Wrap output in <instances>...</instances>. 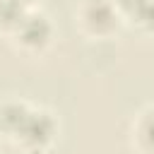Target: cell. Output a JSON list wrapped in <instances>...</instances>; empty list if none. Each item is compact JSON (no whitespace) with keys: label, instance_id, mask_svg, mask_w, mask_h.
<instances>
[{"label":"cell","instance_id":"1","mask_svg":"<svg viewBox=\"0 0 154 154\" xmlns=\"http://www.w3.org/2000/svg\"><path fill=\"white\" fill-rule=\"evenodd\" d=\"M55 132V120L46 113V111H29L24 125L19 128L17 137L26 144V147H34V149H41L51 142Z\"/></svg>","mask_w":154,"mask_h":154},{"label":"cell","instance_id":"2","mask_svg":"<svg viewBox=\"0 0 154 154\" xmlns=\"http://www.w3.org/2000/svg\"><path fill=\"white\" fill-rule=\"evenodd\" d=\"M82 22L94 34H108L118 22L113 0H87L82 5Z\"/></svg>","mask_w":154,"mask_h":154},{"label":"cell","instance_id":"3","mask_svg":"<svg viewBox=\"0 0 154 154\" xmlns=\"http://www.w3.org/2000/svg\"><path fill=\"white\" fill-rule=\"evenodd\" d=\"M17 38L26 48H41L51 38V24L43 14H26L17 26Z\"/></svg>","mask_w":154,"mask_h":154},{"label":"cell","instance_id":"4","mask_svg":"<svg viewBox=\"0 0 154 154\" xmlns=\"http://www.w3.org/2000/svg\"><path fill=\"white\" fill-rule=\"evenodd\" d=\"M26 116H29V108L24 103H17V101L2 103L0 106V130H5L10 135H17L19 128L24 125Z\"/></svg>","mask_w":154,"mask_h":154},{"label":"cell","instance_id":"5","mask_svg":"<svg viewBox=\"0 0 154 154\" xmlns=\"http://www.w3.org/2000/svg\"><path fill=\"white\" fill-rule=\"evenodd\" d=\"M26 5L22 0H0V26L5 29H17L22 19L26 17Z\"/></svg>","mask_w":154,"mask_h":154},{"label":"cell","instance_id":"6","mask_svg":"<svg viewBox=\"0 0 154 154\" xmlns=\"http://www.w3.org/2000/svg\"><path fill=\"white\" fill-rule=\"evenodd\" d=\"M140 140L147 149H154V113H149L140 125Z\"/></svg>","mask_w":154,"mask_h":154},{"label":"cell","instance_id":"7","mask_svg":"<svg viewBox=\"0 0 154 154\" xmlns=\"http://www.w3.org/2000/svg\"><path fill=\"white\" fill-rule=\"evenodd\" d=\"M137 19L144 22L147 26H154V0H144V5L137 12Z\"/></svg>","mask_w":154,"mask_h":154},{"label":"cell","instance_id":"8","mask_svg":"<svg viewBox=\"0 0 154 154\" xmlns=\"http://www.w3.org/2000/svg\"><path fill=\"white\" fill-rule=\"evenodd\" d=\"M22 2H24V5H26V2H34V0H22Z\"/></svg>","mask_w":154,"mask_h":154}]
</instances>
